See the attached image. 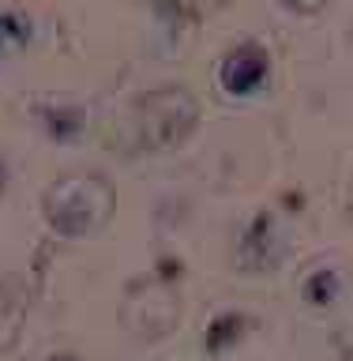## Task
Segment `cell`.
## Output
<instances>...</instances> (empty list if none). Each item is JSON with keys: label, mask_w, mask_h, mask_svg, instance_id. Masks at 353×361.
<instances>
[{"label": "cell", "mask_w": 353, "mask_h": 361, "mask_svg": "<svg viewBox=\"0 0 353 361\" xmlns=\"http://www.w3.org/2000/svg\"><path fill=\"white\" fill-rule=\"evenodd\" d=\"M199 102L188 87H158L143 94L128 113V143L143 154H166L196 132Z\"/></svg>", "instance_id": "cell-1"}, {"label": "cell", "mask_w": 353, "mask_h": 361, "mask_svg": "<svg viewBox=\"0 0 353 361\" xmlns=\"http://www.w3.org/2000/svg\"><path fill=\"white\" fill-rule=\"evenodd\" d=\"M113 207H117V192L101 173H68L42 200L49 230L68 241L94 237L113 219Z\"/></svg>", "instance_id": "cell-2"}, {"label": "cell", "mask_w": 353, "mask_h": 361, "mask_svg": "<svg viewBox=\"0 0 353 361\" xmlns=\"http://www.w3.org/2000/svg\"><path fill=\"white\" fill-rule=\"evenodd\" d=\"M264 79H267V53L259 45H241V49L225 53L218 68V83L230 94H252Z\"/></svg>", "instance_id": "cell-3"}, {"label": "cell", "mask_w": 353, "mask_h": 361, "mask_svg": "<svg viewBox=\"0 0 353 361\" xmlns=\"http://www.w3.org/2000/svg\"><path fill=\"white\" fill-rule=\"evenodd\" d=\"M282 8H290V11H301V16H316L327 0H278Z\"/></svg>", "instance_id": "cell-4"}, {"label": "cell", "mask_w": 353, "mask_h": 361, "mask_svg": "<svg viewBox=\"0 0 353 361\" xmlns=\"http://www.w3.org/2000/svg\"><path fill=\"white\" fill-rule=\"evenodd\" d=\"M49 361H75V357H72V354H53Z\"/></svg>", "instance_id": "cell-5"}]
</instances>
